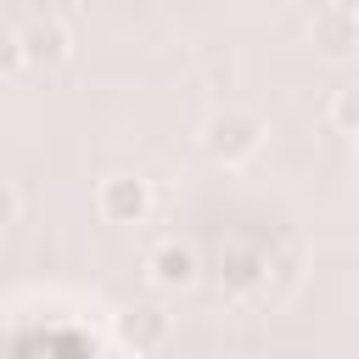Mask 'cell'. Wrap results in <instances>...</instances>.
I'll use <instances>...</instances> for the list:
<instances>
[{"instance_id":"obj_1","label":"cell","mask_w":359,"mask_h":359,"mask_svg":"<svg viewBox=\"0 0 359 359\" xmlns=\"http://www.w3.org/2000/svg\"><path fill=\"white\" fill-rule=\"evenodd\" d=\"M202 146L219 163H241V157H252L264 146V118L247 112V107H224V112H213L202 123Z\"/></svg>"},{"instance_id":"obj_2","label":"cell","mask_w":359,"mask_h":359,"mask_svg":"<svg viewBox=\"0 0 359 359\" xmlns=\"http://www.w3.org/2000/svg\"><path fill=\"white\" fill-rule=\"evenodd\" d=\"M146 275H151V286H157V292H185V286H196L202 258H196V247H191V241L168 236V241H157V247L146 252Z\"/></svg>"},{"instance_id":"obj_3","label":"cell","mask_w":359,"mask_h":359,"mask_svg":"<svg viewBox=\"0 0 359 359\" xmlns=\"http://www.w3.org/2000/svg\"><path fill=\"white\" fill-rule=\"evenodd\" d=\"M95 208L107 224H140L146 208H151V185L140 174H107L101 191H95Z\"/></svg>"},{"instance_id":"obj_4","label":"cell","mask_w":359,"mask_h":359,"mask_svg":"<svg viewBox=\"0 0 359 359\" xmlns=\"http://www.w3.org/2000/svg\"><path fill=\"white\" fill-rule=\"evenodd\" d=\"M17 50H22V67H56L73 56V34L62 22H34L28 34H17Z\"/></svg>"},{"instance_id":"obj_5","label":"cell","mask_w":359,"mask_h":359,"mask_svg":"<svg viewBox=\"0 0 359 359\" xmlns=\"http://www.w3.org/2000/svg\"><path fill=\"white\" fill-rule=\"evenodd\" d=\"M168 331H174V320H168V309H157V303H140V309H129V314L118 320V337H123L135 353H157V348L168 342Z\"/></svg>"},{"instance_id":"obj_6","label":"cell","mask_w":359,"mask_h":359,"mask_svg":"<svg viewBox=\"0 0 359 359\" xmlns=\"http://www.w3.org/2000/svg\"><path fill=\"white\" fill-rule=\"evenodd\" d=\"M309 34H314V45L320 50H353L359 45V11L353 6H342V0H331V6H320L314 11V22H309Z\"/></svg>"},{"instance_id":"obj_7","label":"cell","mask_w":359,"mask_h":359,"mask_svg":"<svg viewBox=\"0 0 359 359\" xmlns=\"http://www.w3.org/2000/svg\"><path fill=\"white\" fill-rule=\"evenodd\" d=\"M331 123H337L342 135H359V84L337 90V101H331Z\"/></svg>"},{"instance_id":"obj_8","label":"cell","mask_w":359,"mask_h":359,"mask_svg":"<svg viewBox=\"0 0 359 359\" xmlns=\"http://www.w3.org/2000/svg\"><path fill=\"white\" fill-rule=\"evenodd\" d=\"M17 213H22V196L0 180V230H6V224H17Z\"/></svg>"}]
</instances>
